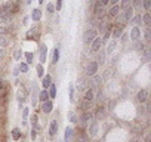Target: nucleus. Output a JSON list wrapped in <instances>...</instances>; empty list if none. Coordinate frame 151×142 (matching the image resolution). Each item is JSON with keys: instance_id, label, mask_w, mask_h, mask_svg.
I'll return each instance as SVG.
<instances>
[{"instance_id": "49", "label": "nucleus", "mask_w": 151, "mask_h": 142, "mask_svg": "<svg viewBox=\"0 0 151 142\" xmlns=\"http://www.w3.org/2000/svg\"><path fill=\"white\" fill-rule=\"evenodd\" d=\"M79 142H86V135L82 132V136H79Z\"/></svg>"}, {"instance_id": "45", "label": "nucleus", "mask_w": 151, "mask_h": 142, "mask_svg": "<svg viewBox=\"0 0 151 142\" xmlns=\"http://www.w3.org/2000/svg\"><path fill=\"white\" fill-rule=\"evenodd\" d=\"M133 3H135L136 9H141V0H133Z\"/></svg>"}, {"instance_id": "48", "label": "nucleus", "mask_w": 151, "mask_h": 142, "mask_svg": "<svg viewBox=\"0 0 151 142\" xmlns=\"http://www.w3.org/2000/svg\"><path fill=\"white\" fill-rule=\"evenodd\" d=\"M22 117H24V119L28 117V108H24V111H22Z\"/></svg>"}, {"instance_id": "32", "label": "nucleus", "mask_w": 151, "mask_h": 142, "mask_svg": "<svg viewBox=\"0 0 151 142\" xmlns=\"http://www.w3.org/2000/svg\"><path fill=\"white\" fill-rule=\"evenodd\" d=\"M102 9H104V6H102V5H101L99 2H98V3L95 5V9H93V12H95V14H99V12H101V10H102Z\"/></svg>"}, {"instance_id": "46", "label": "nucleus", "mask_w": 151, "mask_h": 142, "mask_svg": "<svg viewBox=\"0 0 151 142\" xmlns=\"http://www.w3.org/2000/svg\"><path fill=\"white\" fill-rule=\"evenodd\" d=\"M135 49L136 50H144V45L142 43H138V45H135Z\"/></svg>"}, {"instance_id": "47", "label": "nucleus", "mask_w": 151, "mask_h": 142, "mask_svg": "<svg viewBox=\"0 0 151 142\" xmlns=\"http://www.w3.org/2000/svg\"><path fill=\"white\" fill-rule=\"evenodd\" d=\"M62 8V0H56V10H61Z\"/></svg>"}, {"instance_id": "24", "label": "nucleus", "mask_w": 151, "mask_h": 142, "mask_svg": "<svg viewBox=\"0 0 151 142\" xmlns=\"http://www.w3.org/2000/svg\"><path fill=\"white\" fill-rule=\"evenodd\" d=\"M132 12H133V10H132V8H126L124 15H123V16H124V19H128V21H129V19L132 18Z\"/></svg>"}, {"instance_id": "36", "label": "nucleus", "mask_w": 151, "mask_h": 142, "mask_svg": "<svg viewBox=\"0 0 151 142\" xmlns=\"http://www.w3.org/2000/svg\"><path fill=\"white\" fill-rule=\"evenodd\" d=\"M98 59H99V64H101V65H104V62H105V54L101 52L99 56H98ZM99 64H98V65H99Z\"/></svg>"}, {"instance_id": "27", "label": "nucleus", "mask_w": 151, "mask_h": 142, "mask_svg": "<svg viewBox=\"0 0 151 142\" xmlns=\"http://www.w3.org/2000/svg\"><path fill=\"white\" fill-rule=\"evenodd\" d=\"M116 45H117V42H116V38L113 40L111 43H110V46H108V49H107V54H111L113 50H114V47H116Z\"/></svg>"}, {"instance_id": "40", "label": "nucleus", "mask_w": 151, "mask_h": 142, "mask_svg": "<svg viewBox=\"0 0 151 142\" xmlns=\"http://www.w3.org/2000/svg\"><path fill=\"white\" fill-rule=\"evenodd\" d=\"M150 34H151V33H150V28L147 27V28H145V31H144V37L147 38V40H150V37H151Z\"/></svg>"}, {"instance_id": "22", "label": "nucleus", "mask_w": 151, "mask_h": 142, "mask_svg": "<svg viewBox=\"0 0 151 142\" xmlns=\"http://www.w3.org/2000/svg\"><path fill=\"white\" fill-rule=\"evenodd\" d=\"M141 21H142V19H141V15H136V16H133V18L130 19V24L133 25V27H136L138 24H141Z\"/></svg>"}, {"instance_id": "6", "label": "nucleus", "mask_w": 151, "mask_h": 142, "mask_svg": "<svg viewBox=\"0 0 151 142\" xmlns=\"http://www.w3.org/2000/svg\"><path fill=\"white\" fill-rule=\"evenodd\" d=\"M139 36H141V30H139V27H133L132 28V31H130V38L132 40H138V38H139Z\"/></svg>"}, {"instance_id": "53", "label": "nucleus", "mask_w": 151, "mask_h": 142, "mask_svg": "<svg viewBox=\"0 0 151 142\" xmlns=\"http://www.w3.org/2000/svg\"><path fill=\"white\" fill-rule=\"evenodd\" d=\"M99 3L102 5V6H105V5H108V3H110V0H99Z\"/></svg>"}, {"instance_id": "23", "label": "nucleus", "mask_w": 151, "mask_h": 142, "mask_svg": "<svg viewBox=\"0 0 151 142\" xmlns=\"http://www.w3.org/2000/svg\"><path fill=\"white\" fill-rule=\"evenodd\" d=\"M92 105V102H87V101H83L82 104H80V110L82 111H87L89 110V107Z\"/></svg>"}, {"instance_id": "33", "label": "nucleus", "mask_w": 151, "mask_h": 142, "mask_svg": "<svg viewBox=\"0 0 151 142\" xmlns=\"http://www.w3.org/2000/svg\"><path fill=\"white\" fill-rule=\"evenodd\" d=\"M142 5H144V9L145 10H150V8H151V0H142Z\"/></svg>"}, {"instance_id": "55", "label": "nucleus", "mask_w": 151, "mask_h": 142, "mask_svg": "<svg viewBox=\"0 0 151 142\" xmlns=\"http://www.w3.org/2000/svg\"><path fill=\"white\" fill-rule=\"evenodd\" d=\"M117 2H119V0H110V3H113V5H116Z\"/></svg>"}, {"instance_id": "1", "label": "nucleus", "mask_w": 151, "mask_h": 142, "mask_svg": "<svg viewBox=\"0 0 151 142\" xmlns=\"http://www.w3.org/2000/svg\"><path fill=\"white\" fill-rule=\"evenodd\" d=\"M98 36V31L96 30H87L86 33H84V43L86 45H91L92 43V40Z\"/></svg>"}, {"instance_id": "34", "label": "nucleus", "mask_w": 151, "mask_h": 142, "mask_svg": "<svg viewBox=\"0 0 151 142\" xmlns=\"http://www.w3.org/2000/svg\"><path fill=\"white\" fill-rule=\"evenodd\" d=\"M37 75L43 77V64H39V65H37Z\"/></svg>"}, {"instance_id": "9", "label": "nucleus", "mask_w": 151, "mask_h": 142, "mask_svg": "<svg viewBox=\"0 0 151 142\" xmlns=\"http://www.w3.org/2000/svg\"><path fill=\"white\" fill-rule=\"evenodd\" d=\"M50 83H52V77H50L49 74H46V75L43 77V82H42V86H43V89H46V90H47V87L50 86Z\"/></svg>"}, {"instance_id": "20", "label": "nucleus", "mask_w": 151, "mask_h": 142, "mask_svg": "<svg viewBox=\"0 0 151 142\" xmlns=\"http://www.w3.org/2000/svg\"><path fill=\"white\" fill-rule=\"evenodd\" d=\"M119 10H120V6H119V5H114V6L110 9V15H111V16L119 15Z\"/></svg>"}, {"instance_id": "7", "label": "nucleus", "mask_w": 151, "mask_h": 142, "mask_svg": "<svg viewBox=\"0 0 151 142\" xmlns=\"http://www.w3.org/2000/svg\"><path fill=\"white\" fill-rule=\"evenodd\" d=\"M104 115H105V108L101 105V107H98V110L95 113V119L96 120H101V119H104Z\"/></svg>"}, {"instance_id": "18", "label": "nucleus", "mask_w": 151, "mask_h": 142, "mask_svg": "<svg viewBox=\"0 0 151 142\" xmlns=\"http://www.w3.org/2000/svg\"><path fill=\"white\" fill-rule=\"evenodd\" d=\"M121 33H123V28H121V27H116L114 30H113V37H114V38H119V37L121 36Z\"/></svg>"}, {"instance_id": "44", "label": "nucleus", "mask_w": 151, "mask_h": 142, "mask_svg": "<svg viewBox=\"0 0 151 142\" xmlns=\"http://www.w3.org/2000/svg\"><path fill=\"white\" fill-rule=\"evenodd\" d=\"M148 58H150V52H148V50H145V52H144V61L148 62V61H150Z\"/></svg>"}, {"instance_id": "11", "label": "nucleus", "mask_w": 151, "mask_h": 142, "mask_svg": "<svg viewBox=\"0 0 151 142\" xmlns=\"http://www.w3.org/2000/svg\"><path fill=\"white\" fill-rule=\"evenodd\" d=\"M147 96H148V92H147V90L145 89H142V90H139V93H138V101H139V102H145L147 101Z\"/></svg>"}, {"instance_id": "38", "label": "nucleus", "mask_w": 151, "mask_h": 142, "mask_svg": "<svg viewBox=\"0 0 151 142\" xmlns=\"http://www.w3.org/2000/svg\"><path fill=\"white\" fill-rule=\"evenodd\" d=\"M46 9H47V12H49V14H54V10H55V6H54L52 3H49V5L46 6Z\"/></svg>"}, {"instance_id": "41", "label": "nucleus", "mask_w": 151, "mask_h": 142, "mask_svg": "<svg viewBox=\"0 0 151 142\" xmlns=\"http://www.w3.org/2000/svg\"><path fill=\"white\" fill-rule=\"evenodd\" d=\"M99 82H101V77H99V75H93V79H92V83H93V84H98Z\"/></svg>"}, {"instance_id": "13", "label": "nucleus", "mask_w": 151, "mask_h": 142, "mask_svg": "<svg viewBox=\"0 0 151 142\" xmlns=\"http://www.w3.org/2000/svg\"><path fill=\"white\" fill-rule=\"evenodd\" d=\"M46 55H47V47L46 46H42L40 47V64H43L46 61Z\"/></svg>"}, {"instance_id": "5", "label": "nucleus", "mask_w": 151, "mask_h": 142, "mask_svg": "<svg viewBox=\"0 0 151 142\" xmlns=\"http://www.w3.org/2000/svg\"><path fill=\"white\" fill-rule=\"evenodd\" d=\"M52 108H54V104H52V102H50L49 99L43 102V107H42V110H43V113H45V114H49L50 111H52Z\"/></svg>"}, {"instance_id": "14", "label": "nucleus", "mask_w": 151, "mask_h": 142, "mask_svg": "<svg viewBox=\"0 0 151 142\" xmlns=\"http://www.w3.org/2000/svg\"><path fill=\"white\" fill-rule=\"evenodd\" d=\"M71 138H73V127H67L64 133V142H68Z\"/></svg>"}, {"instance_id": "39", "label": "nucleus", "mask_w": 151, "mask_h": 142, "mask_svg": "<svg viewBox=\"0 0 151 142\" xmlns=\"http://www.w3.org/2000/svg\"><path fill=\"white\" fill-rule=\"evenodd\" d=\"M6 46V38L5 37H0V49H3Z\"/></svg>"}, {"instance_id": "50", "label": "nucleus", "mask_w": 151, "mask_h": 142, "mask_svg": "<svg viewBox=\"0 0 151 142\" xmlns=\"http://www.w3.org/2000/svg\"><path fill=\"white\" fill-rule=\"evenodd\" d=\"M36 133H37V130H36V127H33V129H31V138H33V141L36 139Z\"/></svg>"}, {"instance_id": "51", "label": "nucleus", "mask_w": 151, "mask_h": 142, "mask_svg": "<svg viewBox=\"0 0 151 142\" xmlns=\"http://www.w3.org/2000/svg\"><path fill=\"white\" fill-rule=\"evenodd\" d=\"M121 42H123V43L128 42V34H123V33H121Z\"/></svg>"}, {"instance_id": "56", "label": "nucleus", "mask_w": 151, "mask_h": 142, "mask_svg": "<svg viewBox=\"0 0 151 142\" xmlns=\"http://www.w3.org/2000/svg\"><path fill=\"white\" fill-rule=\"evenodd\" d=\"M43 2H45V0H39V3H40V5H42V3H43Z\"/></svg>"}, {"instance_id": "30", "label": "nucleus", "mask_w": 151, "mask_h": 142, "mask_svg": "<svg viewBox=\"0 0 151 142\" xmlns=\"http://www.w3.org/2000/svg\"><path fill=\"white\" fill-rule=\"evenodd\" d=\"M58 61H59V49L56 47V49H55V52H54V59H52V62L56 64Z\"/></svg>"}, {"instance_id": "26", "label": "nucleus", "mask_w": 151, "mask_h": 142, "mask_svg": "<svg viewBox=\"0 0 151 142\" xmlns=\"http://www.w3.org/2000/svg\"><path fill=\"white\" fill-rule=\"evenodd\" d=\"M21 56H22V50H21V49H16L15 52H14V59H15V61H19Z\"/></svg>"}, {"instance_id": "8", "label": "nucleus", "mask_w": 151, "mask_h": 142, "mask_svg": "<svg viewBox=\"0 0 151 142\" xmlns=\"http://www.w3.org/2000/svg\"><path fill=\"white\" fill-rule=\"evenodd\" d=\"M56 132H58V123L54 120L52 123H50V127H49V135L50 136H55Z\"/></svg>"}, {"instance_id": "35", "label": "nucleus", "mask_w": 151, "mask_h": 142, "mask_svg": "<svg viewBox=\"0 0 151 142\" xmlns=\"http://www.w3.org/2000/svg\"><path fill=\"white\" fill-rule=\"evenodd\" d=\"M110 34H111V25H108V27H107V31H105V34H104V43L107 42V38L110 37Z\"/></svg>"}, {"instance_id": "10", "label": "nucleus", "mask_w": 151, "mask_h": 142, "mask_svg": "<svg viewBox=\"0 0 151 142\" xmlns=\"http://www.w3.org/2000/svg\"><path fill=\"white\" fill-rule=\"evenodd\" d=\"M92 119V113H89V111H84V114L82 115V117H80V123L82 124H86L87 121H89Z\"/></svg>"}, {"instance_id": "52", "label": "nucleus", "mask_w": 151, "mask_h": 142, "mask_svg": "<svg viewBox=\"0 0 151 142\" xmlns=\"http://www.w3.org/2000/svg\"><path fill=\"white\" fill-rule=\"evenodd\" d=\"M8 33V30L5 28V27H2V25H0V36H2V34H6Z\"/></svg>"}, {"instance_id": "29", "label": "nucleus", "mask_w": 151, "mask_h": 142, "mask_svg": "<svg viewBox=\"0 0 151 142\" xmlns=\"http://www.w3.org/2000/svg\"><path fill=\"white\" fill-rule=\"evenodd\" d=\"M68 120H70L71 123H77V117H76V114H74L73 111L68 113Z\"/></svg>"}, {"instance_id": "12", "label": "nucleus", "mask_w": 151, "mask_h": 142, "mask_svg": "<svg viewBox=\"0 0 151 142\" xmlns=\"http://www.w3.org/2000/svg\"><path fill=\"white\" fill-rule=\"evenodd\" d=\"M47 89H49V90H47L49 98H55V96H56V86H55L54 83H50V86H49Z\"/></svg>"}, {"instance_id": "17", "label": "nucleus", "mask_w": 151, "mask_h": 142, "mask_svg": "<svg viewBox=\"0 0 151 142\" xmlns=\"http://www.w3.org/2000/svg\"><path fill=\"white\" fill-rule=\"evenodd\" d=\"M39 99H40L42 102H45V101L49 99V93H47V90H46V89H43L42 92H39Z\"/></svg>"}, {"instance_id": "15", "label": "nucleus", "mask_w": 151, "mask_h": 142, "mask_svg": "<svg viewBox=\"0 0 151 142\" xmlns=\"http://www.w3.org/2000/svg\"><path fill=\"white\" fill-rule=\"evenodd\" d=\"M31 18H33V21H40V18H42V10L40 9H34L33 14H31Z\"/></svg>"}, {"instance_id": "4", "label": "nucleus", "mask_w": 151, "mask_h": 142, "mask_svg": "<svg viewBox=\"0 0 151 142\" xmlns=\"http://www.w3.org/2000/svg\"><path fill=\"white\" fill-rule=\"evenodd\" d=\"M96 71H98V62H91L89 64V67H87V75H95L96 74Z\"/></svg>"}, {"instance_id": "31", "label": "nucleus", "mask_w": 151, "mask_h": 142, "mask_svg": "<svg viewBox=\"0 0 151 142\" xmlns=\"http://www.w3.org/2000/svg\"><path fill=\"white\" fill-rule=\"evenodd\" d=\"M25 58H27V64H31L34 59V55L31 52H25Z\"/></svg>"}, {"instance_id": "42", "label": "nucleus", "mask_w": 151, "mask_h": 142, "mask_svg": "<svg viewBox=\"0 0 151 142\" xmlns=\"http://www.w3.org/2000/svg\"><path fill=\"white\" fill-rule=\"evenodd\" d=\"M70 99H71V102H74V87L73 86L70 87Z\"/></svg>"}, {"instance_id": "25", "label": "nucleus", "mask_w": 151, "mask_h": 142, "mask_svg": "<svg viewBox=\"0 0 151 142\" xmlns=\"http://www.w3.org/2000/svg\"><path fill=\"white\" fill-rule=\"evenodd\" d=\"M141 19L144 21V24L147 25V27H150V22H151V18H150V14L147 12V14L144 15V16H141Z\"/></svg>"}, {"instance_id": "19", "label": "nucleus", "mask_w": 151, "mask_h": 142, "mask_svg": "<svg viewBox=\"0 0 151 142\" xmlns=\"http://www.w3.org/2000/svg\"><path fill=\"white\" fill-rule=\"evenodd\" d=\"M96 129H98V123H96V120H93V121L91 123V127H89V130H91V135H92V136L96 135Z\"/></svg>"}, {"instance_id": "37", "label": "nucleus", "mask_w": 151, "mask_h": 142, "mask_svg": "<svg viewBox=\"0 0 151 142\" xmlns=\"http://www.w3.org/2000/svg\"><path fill=\"white\" fill-rule=\"evenodd\" d=\"M129 5H130V0H121V5H120V8L126 9V8H129Z\"/></svg>"}, {"instance_id": "16", "label": "nucleus", "mask_w": 151, "mask_h": 142, "mask_svg": "<svg viewBox=\"0 0 151 142\" xmlns=\"http://www.w3.org/2000/svg\"><path fill=\"white\" fill-rule=\"evenodd\" d=\"M93 90L92 89H87L86 90V95H84V101H87V102H92L93 101Z\"/></svg>"}, {"instance_id": "28", "label": "nucleus", "mask_w": 151, "mask_h": 142, "mask_svg": "<svg viewBox=\"0 0 151 142\" xmlns=\"http://www.w3.org/2000/svg\"><path fill=\"white\" fill-rule=\"evenodd\" d=\"M18 70H19L21 73H27V71H28V65H27L25 62H21V65L18 67Z\"/></svg>"}, {"instance_id": "43", "label": "nucleus", "mask_w": 151, "mask_h": 142, "mask_svg": "<svg viewBox=\"0 0 151 142\" xmlns=\"http://www.w3.org/2000/svg\"><path fill=\"white\" fill-rule=\"evenodd\" d=\"M31 124H33V127L37 126V115H33L31 117Z\"/></svg>"}, {"instance_id": "3", "label": "nucleus", "mask_w": 151, "mask_h": 142, "mask_svg": "<svg viewBox=\"0 0 151 142\" xmlns=\"http://www.w3.org/2000/svg\"><path fill=\"white\" fill-rule=\"evenodd\" d=\"M101 43H102V38H99V37H95V38H93L92 43H91V46H92V52H98L99 47H101Z\"/></svg>"}, {"instance_id": "21", "label": "nucleus", "mask_w": 151, "mask_h": 142, "mask_svg": "<svg viewBox=\"0 0 151 142\" xmlns=\"http://www.w3.org/2000/svg\"><path fill=\"white\" fill-rule=\"evenodd\" d=\"M19 138H21V130H19V129H14V130H12V139L18 141Z\"/></svg>"}, {"instance_id": "2", "label": "nucleus", "mask_w": 151, "mask_h": 142, "mask_svg": "<svg viewBox=\"0 0 151 142\" xmlns=\"http://www.w3.org/2000/svg\"><path fill=\"white\" fill-rule=\"evenodd\" d=\"M10 18V10H9V6L8 5H3L0 8V19L3 21H8Z\"/></svg>"}, {"instance_id": "54", "label": "nucleus", "mask_w": 151, "mask_h": 142, "mask_svg": "<svg viewBox=\"0 0 151 142\" xmlns=\"http://www.w3.org/2000/svg\"><path fill=\"white\" fill-rule=\"evenodd\" d=\"M3 56H5V47H3V49H0V59H2Z\"/></svg>"}]
</instances>
